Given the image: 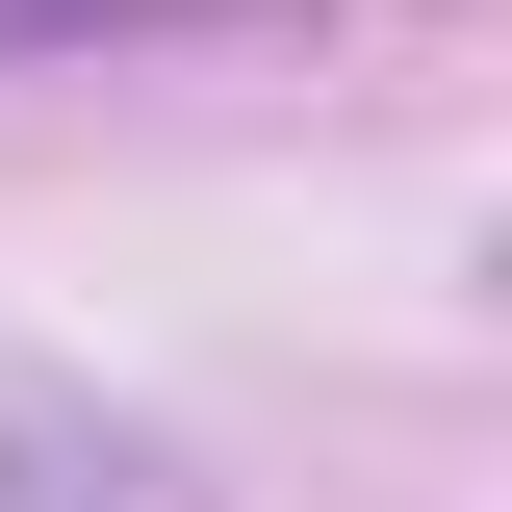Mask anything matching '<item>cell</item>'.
I'll use <instances>...</instances> for the list:
<instances>
[{"label":"cell","instance_id":"obj_1","mask_svg":"<svg viewBox=\"0 0 512 512\" xmlns=\"http://www.w3.org/2000/svg\"><path fill=\"white\" fill-rule=\"evenodd\" d=\"M0 512H205V487L128 436V410H77V384H26V359H0Z\"/></svg>","mask_w":512,"mask_h":512}]
</instances>
